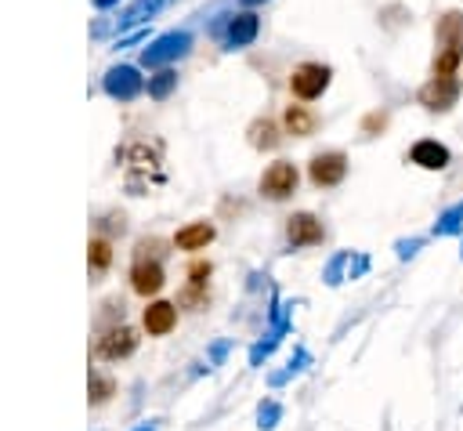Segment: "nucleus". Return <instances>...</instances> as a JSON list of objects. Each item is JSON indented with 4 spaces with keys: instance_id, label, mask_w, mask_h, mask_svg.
I'll use <instances>...</instances> for the list:
<instances>
[{
    "instance_id": "1",
    "label": "nucleus",
    "mask_w": 463,
    "mask_h": 431,
    "mask_svg": "<svg viewBox=\"0 0 463 431\" xmlns=\"http://www.w3.org/2000/svg\"><path fill=\"white\" fill-rule=\"evenodd\" d=\"M463 62V11H449L438 22V54H434V76H456Z\"/></svg>"
},
{
    "instance_id": "2",
    "label": "nucleus",
    "mask_w": 463,
    "mask_h": 431,
    "mask_svg": "<svg viewBox=\"0 0 463 431\" xmlns=\"http://www.w3.org/2000/svg\"><path fill=\"white\" fill-rule=\"evenodd\" d=\"M163 286H166L163 261L159 257H148L145 254V243H137V254H134V264H130V290L137 297H156Z\"/></svg>"
},
{
    "instance_id": "3",
    "label": "nucleus",
    "mask_w": 463,
    "mask_h": 431,
    "mask_svg": "<svg viewBox=\"0 0 463 431\" xmlns=\"http://www.w3.org/2000/svg\"><path fill=\"white\" fill-rule=\"evenodd\" d=\"M297 185H300V170H297V163H289V159H275V163H268V170L260 174V196L264 199H271V203H282V199H289L293 192H297Z\"/></svg>"
},
{
    "instance_id": "4",
    "label": "nucleus",
    "mask_w": 463,
    "mask_h": 431,
    "mask_svg": "<svg viewBox=\"0 0 463 431\" xmlns=\"http://www.w3.org/2000/svg\"><path fill=\"white\" fill-rule=\"evenodd\" d=\"M333 80V69L322 65V62H300L293 72H289V91L300 98V101H315Z\"/></svg>"
},
{
    "instance_id": "5",
    "label": "nucleus",
    "mask_w": 463,
    "mask_h": 431,
    "mask_svg": "<svg viewBox=\"0 0 463 431\" xmlns=\"http://www.w3.org/2000/svg\"><path fill=\"white\" fill-rule=\"evenodd\" d=\"M307 177L315 188H333L347 177V156L340 148H326V152H315L311 163H307Z\"/></svg>"
},
{
    "instance_id": "6",
    "label": "nucleus",
    "mask_w": 463,
    "mask_h": 431,
    "mask_svg": "<svg viewBox=\"0 0 463 431\" xmlns=\"http://www.w3.org/2000/svg\"><path fill=\"white\" fill-rule=\"evenodd\" d=\"M420 105L427 112H449L456 101H459V80L456 76H430L423 87H420Z\"/></svg>"
},
{
    "instance_id": "7",
    "label": "nucleus",
    "mask_w": 463,
    "mask_h": 431,
    "mask_svg": "<svg viewBox=\"0 0 463 431\" xmlns=\"http://www.w3.org/2000/svg\"><path fill=\"white\" fill-rule=\"evenodd\" d=\"M134 348H137V333L130 326H123V322L101 330V337L94 340V355L105 359V362H119V359L134 355Z\"/></svg>"
},
{
    "instance_id": "8",
    "label": "nucleus",
    "mask_w": 463,
    "mask_h": 431,
    "mask_svg": "<svg viewBox=\"0 0 463 431\" xmlns=\"http://www.w3.org/2000/svg\"><path fill=\"white\" fill-rule=\"evenodd\" d=\"M286 239L289 246H318L326 239V225L311 210H297L286 217Z\"/></svg>"
},
{
    "instance_id": "9",
    "label": "nucleus",
    "mask_w": 463,
    "mask_h": 431,
    "mask_svg": "<svg viewBox=\"0 0 463 431\" xmlns=\"http://www.w3.org/2000/svg\"><path fill=\"white\" fill-rule=\"evenodd\" d=\"M141 326H145L148 337H166L177 326V304L174 301H152L141 311Z\"/></svg>"
},
{
    "instance_id": "10",
    "label": "nucleus",
    "mask_w": 463,
    "mask_h": 431,
    "mask_svg": "<svg viewBox=\"0 0 463 431\" xmlns=\"http://www.w3.org/2000/svg\"><path fill=\"white\" fill-rule=\"evenodd\" d=\"M213 235H217V228L210 221H188L184 228L174 232V246L184 250V254H199V250H206L213 243Z\"/></svg>"
},
{
    "instance_id": "11",
    "label": "nucleus",
    "mask_w": 463,
    "mask_h": 431,
    "mask_svg": "<svg viewBox=\"0 0 463 431\" xmlns=\"http://www.w3.org/2000/svg\"><path fill=\"white\" fill-rule=\"evenodd\" d=\"M409 159H412L416 167H423V170H445V167L452 163V152H449L441 141L423 138V141H416V145L409 148Z\"/></svg>"
},
{
    "instance_id": "12",
    "label": "nucleus",
    "mask_w": 463,
    "mask_h": 431,
    "mask_svg": "<svg viewBox=\"0 0 463 431\" xmlns=\"http://www.w3.org/2000/svg\"><path fill=\"white\" fill-rule=\"evenodd\" d=\"M184 51H188V33H166V36H159V40L145 51V65L170 62V58H177V54H184Z\"/></svg>"
},
{
    "instance_id": "13",
    "label": "nucleus",
    "mask_w": 463,
    "mask_h": 431,
    "mask_svg": "<svg viewBox=\"0 0 463 431\" xmlns=\"http://www.w3.org/2000/svg\"><path fill=\"white\" fill-rule=\"evenodd\" d=\"M315 127H318V116L307 105H286V112H282V130L286 134L307 138V134H315Z\"/></svg>"
},
{
    "instance_id": "14",
    "label": "nucleus",
    "mask_w": 463,
    "mask_h": 431,
    "mask_svg": "<svg viewBox=\"0 0 463 431\" xmlns=\"http://www.w3.org/2000/svg\"><path fill=\"white\" fill-rule=\"evenodd\" d=\"M257 29H260L257 14L242 11V14L228 18V33H224V43H228V47H246V43H250V40L257 36Z\"/></svg>"
},
{
    "instance_id": "15",
    "label": "nucleus",
    "mask_w": 463,
    "mask_h": 431,
    "mask_svg": "<svg viewBox=\"0 0 463 431\" xmlns=\"http://www.w3.org/2000/svg\"><path fill=\"white\" fill-rule=\"evenodd\" d=\"M246 134H250V145H253V148H260V152H271V148H279V141H282L279 123H275V120H268V116L253 120Z\"/></svg>"
},
{
    "instance_id": "16",
    "label": "nucleus",
    "mask_w": 463,
    "mask_h": 431,
    "mask_svg": "<svg viewBox=\"0 0 463 431\" xmlns=\"http://www.w3.org/2000/svg\"><path fill=\"white\" fill-rule=\"evenodd\" d=\"M87 264H90L94 275H101V272L112 264V243L101 239V235H94V239L87 243Z\"/></svg>"
},
{
    "instance_id": "17",
    "label": "nucleus",
    "mask_w": 463,
    "mask_h": 431,
    "mask_svg": "<svg viewBox=\"0 0 463 431\" xmlns=\"http://www.w3.org/2000/svg\"><path fill=\"white\" fill-rule=\"evenodd\" d=\"M137 83H141V80H137V72H134V69H127V65H119V69H112V72H109V91H112V94H119V98H130V94L137 91Z\"/></svg>"
},
{
    "instance_id": "18",
    "label": "nucleus",
    "mask_w": 463,
    "mask_h": 431,
    "mask_svg": "<svg viewBox=\"0 0 463 431\" xmlns=\"http://www.w3.org/2000/svg\"><path fill=\"white\" fill-rule=\"evenodd\" d=\"M87 398H90V406H105L112 395H116V380L112 377H105V373H90V384H87Z\"/></svg>"
},
{
    "instance_id": "19",
    "label": "nucleus",
    "mask_w": 463,
    "mask_h": 431,
    "mask_svg": "<svg viewBox=\"0 0 463 431\" xmlns=\"http://www.w3.org/2000/svg\"><path fill=\"white\" fill-rule=\"evenodd\" d=\"M166 4H170V0H134L119 22H123V25H130V22H141V18L156 14V11H159V7H166Z\"/></svg>"
},
{
    "instance_id": "20",
    "label": "nucleus",
    "mask_w": 463,
    "mask_h": 431,
    "mask_svg": "<svg viewBox=\"0 0 463 431\" xmlns=\"http://www.w3.org/2000/svg\"><path fill=\"white\" fill-rule=\"evenodd\" d=\"M184 275H188V286H210V275H213V264L210 261H192L188 268H184Z\"/></svg>"
},
{
    "instance_id": "21",
    "label": "nucleus",
    "mask_w": 463,
    "mask_h": 431,
    "mask_svg": "<svg viewBox=\"0 0 463 431\" xmlns=\"http://www.w3.org/2000/svg\"><path fill=\"white\" fill-rule=\"evenodd\" d=\"M174 80H177V76H174L170 69H166V72H159V76L152 80V94H156V98H163V94H166V91L174 87Z\"/></svg>"
},
{
    "instance_id": "22",
    "label": "nucleus",
    "mask_w": 463,
    "mask_h": 431,
    "mask_svg": "<svg viewBox=\"0 0 463 431\" xmlns=\"http://www.w3.org/2000/svg\"><path fill=\"white\" fill-rule=\"evenodd\" d=\"M383 127H387V116H383V112H373V116L362 120V130H365V134H376V130H383Z\"/></svg>"
},
{
    "instance_id": "23",
    "label": "nucleus",
    "mask_w": 463,
    "mask_h": 431,
    "mask_svg": "<svg viewBox=\"0 0 463 431\" xmlns=\"http://www.w3.org/2000/svg\"><path fill=\"white\" fill-rule=\"evenodd\" d=\"M94 4H98V7H109V4H116V0H94Z\"/></svg>"
},
{
    "instance_id": "24",
    "label": "nucleus",
    "mask_w": 463,
    "mask_h": 431,
    "mask_svg": "<svg viewBox=\"0 0 463 431\" xmlns=\"http://www.w3.org/2000/svg\"><path fill=\"white\" fill-rule=\"evenodd\" d=\"M242 4H260V0H242Z\"/></svg>"
}]
</instances>
